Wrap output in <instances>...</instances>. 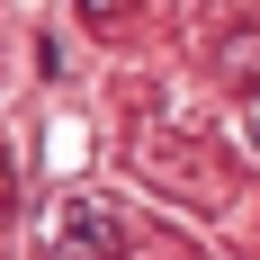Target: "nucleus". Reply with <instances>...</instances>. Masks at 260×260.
I'll use <instances>...</instances> for the list:
<instances>
[{
  "instance_id": "nucleus-1",
  "label": "nucleus",
  "mask_w": 260,
  "mask_h": 260,
  "mask_svg": "<svg viewBox=\"0 0 260 260\" xmlns=\"http://www.w3.org/2000/svg\"><path fill=\"white\" fill-rule=\"evenodd\" d=\"M36 260H117V207L108 198H63V215L36 242Z\"/></svg>"
},
{
  "instance_id": "nucleus-3",
  "label": "nucleus",
  "mask_w": 260,
  "mask_h": 260,
  "mask_svg": "<svg viewBox=\"0 0 260 260\" xmlns=\"http://www.w3.org/2000/svg\"><path fill=\"white\" fill-rule=\"evenodd\" d=\"M0 207H9V153H0Z\"/></svg>"
},
{
  "instance_id": "nucleus-2",
  "label": "nucleus",
  "mask_w": 260,
  "mask_h": 260,
  "mask_svg": "<svg viewBox=\"0 0 260 260\" xmlns=\"http://www.w3.org/2000/svg\"><path fill=\"white\" fill-rule=\"evenodd\" d=\"M108 9H117V0H81V18H108Z\"/></svg>"
}]
</instances>
